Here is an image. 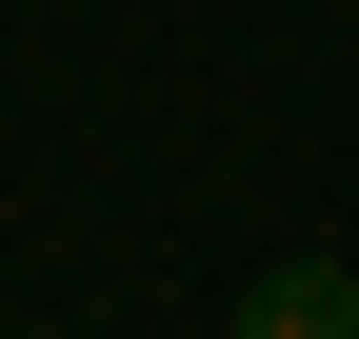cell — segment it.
I'll list each match as a JSON object with an SVG mask.
<instances>
[{"instance_id":"obj_1","label":"cell","mask_w":359,"mask_h":339,"mask_svg":"<svg viewBox=\"0 0 359 339\" xmlns=\"http://www.w3.org/2000/svg\"><path fill=\"white\" fill-rule=\"evenodd\" d=\"M240 339H359V279H339V260H280V279L240 300Z\"/></svg>"}]
</instances>
